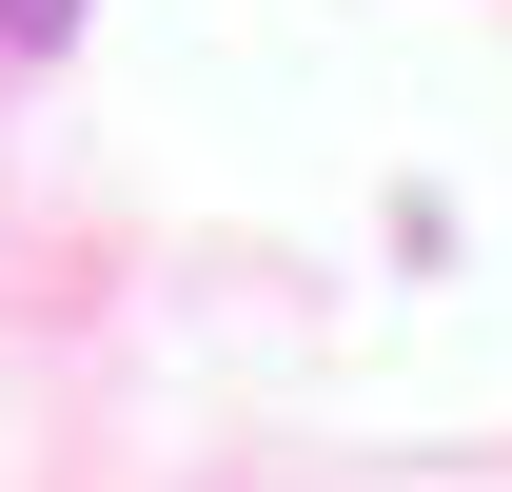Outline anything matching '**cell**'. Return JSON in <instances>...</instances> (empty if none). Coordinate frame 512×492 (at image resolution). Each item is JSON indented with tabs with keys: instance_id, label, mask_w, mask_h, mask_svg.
Wrapping results in <instances>:
<instances>
[{
	"instance_id": "1",
	"label": "cell",
	"mask_w": 512,
	"mask_h": 492,
	"mask_svg": "<svg viewBox=\"0 0 512 492\" xmlns=\"http://www.w3.org/2000/svg\"><path fill=\"white\" fill-rule=\"evenodd\" d=\"M0 40H20V60H40V40H79V0H0Z\"/></svg>"
}]
</instances>
